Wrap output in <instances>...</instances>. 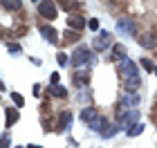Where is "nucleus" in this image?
I'll list each match as a JSON object with an SVG mask.
<instances>
[{"mask_svg":"<svg viewBox=\"0 0 157 148\" xmlns=\"http://www.w3.org/2000/svg\"><path fill=\"white\" fill-rule=\"evenodd\" d=\"M54 94L59 97V99H65V97H67V90L63 88V85H56V88H54Z\"/></svg>","mask_w":157,"mask_h":148,"instance_id":"nucleus-18","label":"nucleus"},{"mask_svg":"<svg viewBox=\"0 0 157 148\" xmlns=\"http://www.w3.org/2000/svg\"><path fill=\"white\" fill-rule=\"evenodd\" d=\"M92 43H94V49H99V52H101V49H108V47L112 45V36H110L108 32H101L94 40H92Z\"/></svg>","mask_w":157,"mask_h":148,"instance_id":"nucleus-5","label":"nucleus"},{"mask_svg":"<svg viewBox=\"0 0 157 148\" xmlns=\"http://www.w3.org/2000/svg\"><path fill=\"white\" fill-rule=\"evenodd\" d=\"M144 132V123H135L130 130H128V137H139Z\"/></svg>","mask_w":157,"mask_h":148,"instance_id":"nucleus-15","label":"nucleus"},{"mask_svg":"<svg viewBox=\"0 0 157 148\" xmlns=\"http://www.w3.org/2000/svg\"><path fill=\"white\" fill-rule=\"evenodd\" d=\"M119 130V126H105V128H103V132H101V137H112V135H115V132Z\"/></svg>","mask_w":157,"mask_h":148,"instance_id":"nucleus-17","label":"nucleus"},{"mask_svg":"<svg viewBox=\"0 0 157 148\" xmlns=\"http://www.w3.org/2000/svg\"><path fill=\"white\" fill-rule=\"evenodd\" d=\"M63 38H65L67 43H70V40H76V38H78V32H72V29H67V32H65V36H63Z\"/></svg>","mask_w":157,"mask_h":148,"instance_id":"nucleus-20","label":"nucleus"},{"mask_svg":"<svg viewBox=\"0 0 157 148\" xmlns=\"http://www.w3.org/2000/svg\"><path fill=\"white\" fill-rule=\"evenodd\" d=\"M40 32H43V36H45V38L49 40V43H56V45H61V43H59V32H56L54 27H43Z\"/></svg>","mask_w":157,"mask_h":148,"instance_id":"nucleus-11","label":"nucleus"},{"mask_svg":"<svg viewBox=\"0 0 157 148\" xmlns=\"http://www.w3.org/2000/svg\"><path fill=\"white\" fill-rule=\"evenodd\" d=\"M141 65H144V70H148V72H151V70H155V67H153V63L148 61V59H141Z\"/></svg>","mask_w":157,"mask_h":148,"instance_id":"nucleus-24","label":"nucleus"},{"mask_svg":"<svg viewBox=\"0 0 157 148\" xmlns=\"http://www.w3.org/2000/svg\"><path fill=\"white\" fill-rule=\"evenodd\" d=\"M7 146H9V135L5 132V135H2V148H7Z\"/></svg>","mask_w":157,"mask_h":148,"instance_id":"nucleus-26","label":"nucleus"},{"mask_svg":"<svg viewBox=\"0 0 157 148\" xmlns=\"http://www.w3.org/2000/svg\"><path fill=\"white\" fill-rule=\"evenodd\" d=\"M2 7L5 9H18L20 2H11V0H2Z\"/></svg>","mask_w":157,"mask_h":148,"instance_id":"nucleus-21","label":"nucleus"},{"mask_svg":"<svg viewBox=\"0 0 157 148\" xmlns=\"http://www.w3.org/2000/svg\"><path fill=\"white\" fill-rule=\"evenodd\" d=\"M135 123H139V112L137 110H126L119 115V128H126L130 130Z\"/></svg>","mask_w":157,"mask_h":148,"instance_id":"nucleus-2","label":"nucleus"},{"mask_svg":"<svg viewBox=\"0 0 157 148\" xmlns=\"http://www.w3.org/2000/svg\"><path fill=\"white\" fill-rule=\"evenodd\" d=\"M88 27H90L92 32H99V20H97V18H90V20H88Z\"/></svg>","mask_w":157,"mask_h":148,"instance_id":"nucleus-22","label":"nucleus"},{"mask_svg":"<svg viewBox=\"0 0 157 148\" xmlns=\"http://www.w3.org/2000/svg\"><path fill=\"white\" fill-rule=\"evenodd\" d=\"M27 148H40V146H34V144H32V146H27Z\"/></svg>","mask_w":157,"mask_h":148,"instance_id":"nucleus-28","label":"nucleus"},{"mask_svg":"<svg viewBox=\"0 0 157 148\" xmlns=\"http://www.w3.org/2000/svg\"><path fill=\"white\" fill-rule=\"evenodd\" d=\"M70 123H72V115H70V112H61V121L56 123V130H59V132H63V130H65Z\"/></svg>","mask_w":157,"mask_h":148,"instance_id":"nucleus-13","label":"nucleus"},{"mask_svg":"<svg viewBox=\"0 0 157 148\" xmlns=\"http://www.w3.org/2000/svg\"><path fill=\"white\" fill-rule=\"evenodd\" d=\"M5 115H7V117H5V128H11V126L18 121V110H16V108H9Z\"/></svg>","mask_w":157,"mask_h":148,"instance_id":"nucleus-12","label":"nucleus"},{"mask_svg":"<svg viewBox=\"0 0 157 148\" xmlns=\"http://www.w3.org/2000/svg\"><path fill=\"white\" fill-rule=\"evenodd\" d=\"M59 79H61V76H59V74H56V72H54L52 76H49V81H52V83H54V85H59Z\"/></svg>","mask_w":157,"mask_h":148,"instance_id":"nucleus-25","label":"nucleus"},{"mask_svg":"<svg viewBox=\"0 0 157 148\" xmlns=\"http://www.w3.org/2000/svg\"><path fill=\"white\" fill-rule=\"evenodd\" d=\"M16 148H20V146H16Z\"/></svg>","mask_w":157,"mask_h":148,"instance_id":"nucleus-30","label":"nucleus"},{"mask_svg":"<svg viewBox=\"0 0 157 148\" xmlns=\"http://www.w3.org/2000/svg\"><path fill=\"white\" fill-rule=\"evenodd\" d=\"M56 61H59V65H67V61H70V59H67V56H65V54L61 52L59 56H56Z\"/></svg>","mask_w":157,"mask_h":148,"instance_id":"nucleus-23","label":"nucleus"},{"mask_svg":"<svg viewBox=\"0 0 157 148\" xmlns=\"http://www.w3.org/2000/svg\"><path fill=\"white\" fill-rule=\"evenodd\" d=\"M11 99H13V103H16V108H23V105H25V101H23V97H20L18 92H13V94H11Z\"/></svg>","mask_w":157,"mask_h":148,"instance_id":"nucleus-19","label":"nucleus"},{"mask_svg":"<svg viewBox=\"0 0 157 148\" xmlns=\"http://www.w3.org/2000/svg\"><path fill=\"white\" fill-rule=\"evenodd\" d=\"M139 103H141V97H139V94H128V92H126V97H121V105H124V108L137 110Z\"/></svg>","mask_w":157,"mask_h":148,"instance_id":"nucleus-7","label":"nucleus"},{"mask_svg":"<svg viewBox=\"0 0 157 148\" xmlns=\"http://www.w3.org/2000/svg\"><path fill=\"white\" fill-rule=\"evenodd\" d=\"M85 25H88V20H85L83 16H78V13H72V16L67 18V27H70L72 32H81Z\"/></svg>","mask_w":157,"mask_h":148,"instance_id":"nucleus-6","label":"nucleus"},{"mask_svg":"<svg viewBox=\"0 0 157 148\" xmlns=\"http://www.w3.org/2000/svg\"><path fill=\"white\" fill-rule=\"evenodd\" d=\"M139 88H141V79H126L124 81V90L128 94H137Z\"/></svg>","mask_w":157,"mask_h":148,"instance_id":"nucleus-8","label":"nucleus"},{"mask_svg":"<svg viewBox=\"0 0 157 148\" xmlns=\"http://www.w3.org/2000/svg\"><path fill=\"white\" fill-rule=\"evenodd\" d=\"M9 49H11V54H18V52H20V45H11Z\"/></svg>","mask_w":157,"mask_h":148,"instance_id":"nucleus-27","label":"nucleus"},{"mask_svg":"<svg viewBox=\"0 0 157 148\" xmlns=\"http://www.w3.org/2000/svg\"><path fill=\"white\" fill-rule=\"evenodd\" d=\"M74 83L76 85H85V83H88V72H76L74 74Z\"/></svg>","mask_w":157,"mask_h":148,"instance_id":"nucleus-16","label":"nucleus"},{"mask_svg":"<svg viewBox=\"0 0 157 148\" xmlns=\"http://www.w3.org/2000/svg\"><path fill=\"white\" fill-rule=\"evenodd\" d=\"M112 54H115V59H121V61H124V59H126V47L117 43L115 47H112Z\"/></svg>","mask_w":157,"mask_h":148,"instance_id":"nucleus-14","label":"nucleus"},{"mask_svg":"<svg viewBox=\"0 0 157 148\" xmlns=\"http://www.w3.org/2000/svg\"><path fill=\"white\" fill-rule=\"evenodd\" d=\"M38 13L43 18H47V20H54L56 13H59V9H56L54 2H38Z\"/></svg>","mask_w":157,"mask_h":148,"instance_id":"nucleus-4","label":"nucleus"},{"mask_svg":"<svg viewBox=\"0 0 157 148\" xmlns=\"http://www.w3.org/2000/svg\"><path fill=\"white\" fill-rule=\"evenodd\" d=\"M155 43H157V36L151 32V34H141V38H139V45L141 47H146V49H151V47H155Z\"/></svg>","mask_w":157,"mask_h":148,"instance_id":"nucleus-10","label":"nucleus"},{"mask_svg":"<svg viewBox=\"0 0 157 148\" xmlns=\"http://www.w3.org/2000/svg\"><path fill=\"white\" fill-rule=\"evenodd\" d=\"M155 74H157V67H155Z\"/></svg>","mask_w":157,"mask_h":148,"instance_id":"nucleus-29","label":"nucleus"},{"mask_svg":"<svg viewBox=\"0 0 157 148\" xmlns=\"http://www.w3.org/2000/svg\"><path fill=\"white\" fill-rule=\"evenodd\" d=\"M119 70H121V74H124V79H139V70H137V65H135L132 61H128V59L121 61Z\"/></svg>","mask_w":157,"mask_h":148,"instance_id":"nucleus-3","label":"nucleus"},{"mask_svg":"<svg viewBox=\"0 0 157 148\" xmlns=\"http://www.w3.org/2000/svg\"><path fill=\"white\" fill-rule=\"evenodd\" d=\"M70 63H72L76 70L78 67H88L90 63H94V52L88 49V47H76L72 52V56H70Z\"/></svg>","mask_w":157,"mask_h":148,"instance_id":"nucleus-1","label":"nucleus"},{"mask_svg":"<svg viewBox=\"0 0 157 148\" xmlns=\"http://www.w3.org/2000/svg\"><path fill=\"white\" fill-rule=\"evenodd\" d=\"M117 29L121 34H128V36H132L135 34V27H132V20H128V18H121L119 23H117Z\"/></svg>","mask_w":157,"mask_h":148,"instance_id":"nucleus-9","label":"nucleus"}]
</instances>
